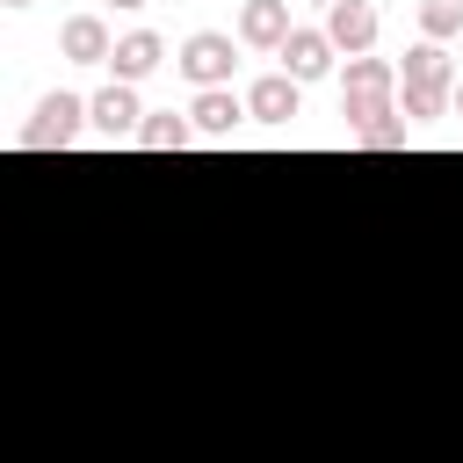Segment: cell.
<instances>
[{"label":"cell","mask_w":463,"mask_h":463,"mask_svg":"<svg viewBox=\"0 0 463 463\" xmlns=\"http://www.w3.org/2000/svg\"><path fill=\"white\" fill-rule=\"evenodd\" d=\"M340 116H347V130L391 123L398 116V65L391 58H347V72H340Z\"/></svg>","instance_id":"obj_1"},{"label":"cell","mask_w":463,"mask_h":463,"mask_svg":"<svg viewBox=\"0 0 463 463\" xmlns=\"http://www.w3.org/2000/svg\"><path fill=\"white\" fill-rule=\"evenodd\" d=\"M80 123H87V101H80V94H43L36 116L14 130V145H22V152H51V145L65 152V145L80 137Z\"/></svg>","instance_id":"obj_2"},{"label":"cell","mask_w":463,"mask_h":463,"mask_svg":"<svg viewBox=\"0 0 463 463\" xmlns=\"http://www.w3.org/2000/svg\"><path fill=\"white\" fill-rule=\"evenodd\" d=\"M181 80L203 94V87H232V65H239V51H232V36L224 29H195L188 43H181Z\"/></svg>","instance_id":"obj_3"},{"label":"cell","mask_w":463,"mask_h":463,"mask_svg":"<svg viewBox=\"0 0 463 463\" xmlns=\"http://www.w3.org/2000/svg\"><path fill=\"white\" fill-rule=\"evenodd\" d=\"M145 116H152V109H145V101H137V87H123V80H109V87L87 101V130H94V137H109V145H116V137H137V123H145Z\"/></svg>","instance_id":"obj_4"},{"label":"cell","mask_w":463,"mask_h":463,"mask_svg":"<svg viewBox=\"0 0 463 463\" xmlns=\"http://www.w3.org/2000/svg\"><path fill=\"white\" fill-rule=\"evenodd\" d=\"M376 29H383V14H376L369 0L326 7V36H333V51H347V58H369V51H376Z\"/></svg>","instance_id":"obj_5"},{"label":"cell","mask_w":463,"mask_h":463,"mask_svg":"<svg viewBox=\"0 0 463 463\" xmlns=\"http://www.w3.org/2000/svg\"><path fill=\"white\" fill-rule=\"evenodd\" d=\"M275 58H282V72L304 87V80H326L340 51H333V36H326V29H289V43H282Z\"/></svg>","instance_id":"obj_6"},{"label":"cell","mask_w":463,"mask_h":463,"mask_svg":"<svg viewBox=\"0 0 463 463\" xmlns=\"http://www.w3.org/2000/svg\"><path fill=\"white\" fill-rule=\"evenodd\" d=\"M456 80H463V72L449 65V43H427V36H420V43L405 51V65H398V87H427V94H456Z\"/></svg>","instance_id":"obj_7"},{"label":"cell","mask_w":463,"mask_h":463,"mask_svg":"<svg viewBox=\"0 0 463 463\" xmlns=\"http://www.w3.org/2000/svg\"><path fill=\"white\" fill-rule=\"evenodd\" d=\"M297 109H304V87H297L289 72H260V80L246 87V116H253V123H275V130H282Z\"/></svg>","instance_id":"obj_8"},{"label":"cell","mask_w":463,"mask_h":463,"mask_svg":"<svg viewBox=\"0 0 463 463\" xmlns=\"http://www.w3.org/2000/svg\"><path fill=\"white\" fill-rule=\"evenodd\" d=\"M58 51H65L72 65H109V58H116V36H109V22H101V14H65Z\"/></svg>","instance_id":"obj_9"},{"label":"cell","mask_w":463,"mask_h":463,"mask_svg":"<svg viewBox=\"0 0 463 463\" xmlns=\"http://www.w3.org/2000/svg\"><path fill=\"white\" fill-rule=\"evenodd\" d=\"M109 65H116L123 87H137V80H152V72L166 65V36H159V29H130V36H116V58H109Z\"/></svg>","instance_id":"obj_10"},{"label":"cell","mask_w":463,"mask_h":463,"mask_svg":"<svg viewBox=\"0 0 463 463\" xmlns=\"http://www.w3.org/2000/svg\"><path fill=\"white\" fill-rule=\"evenodd\" d=\"M289 0H246L239 7V43H253V51H282L289 43Z\"/></svg>","instance_id":"obj_11"},{"label":"cell","mask_w":463,"mask_h":463,"mask_svg":"<svg viewBox=\"0 0 463 463\" xmlns=\"http://www.w3.org/2000/svg\"><path fill=\"white\" fill-rule=\"evenodd\" d=\"M239 116H246V101H239L232 87H203V94L188 101V123H195V137H232V130H239Z\"/></svg>","instance_id":"obj_12"},{"label":"cell","mask_w":463,"mask_h":463,"mask_svg":"<svg viewBox=\"0 0 463 463\" xmlns=\"http://www.w3.org/2000/svg\"><path fill=\"white\" fill-rule=\"evenodd\" d=\"M137 145H145V152H181V145H195L188 109H181V116H174V109H152V116L137 123Z\"/></svg>","instance_id":"obj_13"},{"label":"cell","mask_w":463,"mask_h":463,"mask_svg":"<svg viewBox=\"0 0 463 463\" xmlns=\"http://www.w3.org/2000/svg\"><path fill=\"white\" fill-rule=\"evenodd\" d=\"M420 36H427V43L463 36V0H420Z\"/></svg>","instance_id":"obj_14"},{"label":"cell","mask_w":463,"mask_h":463,"mask_svg":"<svg viewBox=\"0 0 463 463\" xmlns=\"http://www.w3.org/2000/svg\"><path fill=\"white\" fill-rule=\"evenodd\" d=\"M456 101L449 94H427V87H398V116L405 123H434V116H449Z\"/></svg>","instance_id":"obj_15"},{"label":"cell","mask_w":463,"mask_h":463,"mask_svg":"<svg viewBox=\"0 0 463 463\" xmlns=\"http://www.w3.org/2000/svg\"><path fill=\"white\" fill-rule=\"evenodd\" d=\"M405 137H412V130H405V116H391V123H369V130H354V145H362V152H405Z\"/></svg>","instance_id":"obj_16"},{"label":"cell","mask_w":463,"mask_h":463,"mask_svg":"<svg viewBox=\"0 0 463 463\" xmlns=\"http://www.w3.org/2000/svg\"><path fill=\"white\" fill-rule=\"evenodd\" d=\"M449 101H456V116H463V80H456V94H449Z\"/></svg>","instance_id":"obj_17"},{"label":"cell","mask_w":463,"mask_h":463,"mask_svg":"<svg viewBox=\"0 0 463 463\" xmlns=\"http://www.w3.org/2000/svg\"><path fill=\"white\" fill-rule=\"evenodd\" d=\"M109 7H145V0H109Z\"/></svg>","instance_id":"obj_18"},{"label":"cell","mask_w":463,"mask_h":463,"mask_svg":"<svg viewBox=\"0 0 463 463\" xmlns=\"http://www.w3.org/2000/svg\"><path fill=\"white\" fill-rule=\"evenodd\" d=\"M311 7H340V0H311Z\"/></svg>","instance_id":"obj_19"},{"label":"cell","mask_w":463,"mask_h":463,"mask_svg":"<svg viewBox=\"0 0 463 463\" xmlns=\"http://www.w3.org/2000/svg\"><path fill=\"white\" fill-rule=\"evenodd\" d=\"M7 7H29V0H7Z\"/></svg>","instance_id":"obj_20"}]
</instances>
